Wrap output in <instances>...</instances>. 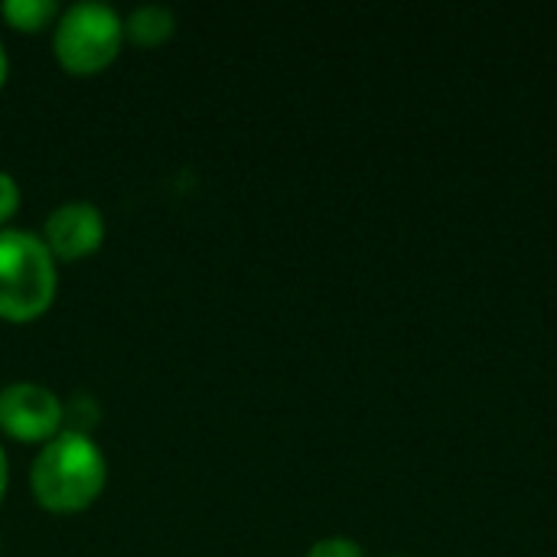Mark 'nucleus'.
Returning a JSON list of instances; mask_svg holds the SVG:
<instances>
[{
	"instance_id": "7",
	"label": "nucleus",
	"mask_w": 557,
	"mask_h": 557,
	"mask_svg": "<svg viewBox=\"0 0 557 557\" xmlns=\"http://www.w3.org/2000/svg\"><path fill=\"white\" fill-rule=\"evenodd\" d=\"M0 13L16 33H42L55 26L62 10L55 0H7L0 3Z\"/></svg>"
},
{
	"instance_id": "4",
	"label": "nucleus",
	"mask_w": 557,
	"mask_h": 557,
	"mask_svg": "<svg viewBox=\"0 0 557 557\" xmlns=\"http://www.w3.org/2000/svg\"><path fill=\"white\" fill-rule=\"evenodd\" d=\"M65 431V401L36 382H10L0 388V434L16 444H49Z\"/></svg>"
},
{
	"instance_id": "10",
	"label": "nucleus",
	"mask_w": 557,
	"mask_h": 557,
	"mask_svg": "<svg viewBox=\"0 0 557 557\" xmlns=\"http://www.w3.org/2000/svg\"><path fill=\"white\" fill-rule=\"evenodd\" d=\"M7 486H10V463H7V454H3V447H0V503H3V496H7Z\"/></svg>"
},
{
	"instance_id": "8",
	"label": "nucleus",
	"mask_w": 557,
	"mask_h": 557,
	"mask_svg": "<svg viewBox=\"0 0 557 557\" xmlns=\"http://www.w3.org/2000/svg\"><path fill=\"white\" fill-rule=\"evenodd\" d=\"M304 557H366L359 542L352 539H343V535H330V539H320L307 548Z\"/></svg>"
},
{
	"instance_id": "2",
	"label": "nucleus",
	"mask_w": 557,
	"mask_h": 557,
	"mask_svg": "<svg viewBox=\"0 0 557 557\" xmlns=\"http://www.w3.org/2000/svg\"><path fill=\"white\" fill-rule=\"evenodd\" d=\"M59 264L36 232L0 228V320L23 326L49 313Z\"/></svg>"
},
{
	"instance_id": "12",
	"label": "nucleus",
	"mask_w": 557,
	"mask_h": 557,
	"mask_svg": "<svg viewBox=\"0 0 557 557\" xmlns=\"http://www.w3.org/2000/svg\"><path fill=\"white\" fill-rule=\"evenodd\" d=\"M385 557H405V555H385Z\"/></svg>"
},
{
	"instance_id": "1",
	"label": "nucleus",
	"mask_w": 557,
	"mask_h": 557,
	"mask_svg": "<svg viewBox=\"0 0 557 557\" xmlns=\"http://www.w3.org/2000/svg\"><path fill=\"white\" fill-rule=\"evenodd\" d=\"M108 483V460L91 441V434L62 431L39 447L29 490L33 499L52 516H75L98 503Z\"/></svg>"
},
{
	"instance_id": "6",
	"label": "nucleus",
	"mask_w": 557,
	"mask_h": 557,
	"mask_svg": "<svg viewBox=\"0 0 557 557\" xmlns=\"http://www.w3.org/2000/svg\"><path fill=\"white\" fill-rule=\"evenodd\" d=\"M173 33H176V13L163 3H144L124 20V39L144 49L163 46Z\"/></svg>"
},
{
	"instance_id": "5",
	"label": "nucleus",
	"mask_w": 557,
	"mask_h": 557,
	"mask_svg": "<svg viewBox=\"0 0 557 557\" xmlns=\"http://www.w3.org/2000/svg\"><path fill=\"white\" fill-rule=\"evenodd\" d=\"M42 245L55 258V264H75L91 258L104 245V215L95 202L72 199L52 209L39 232Z\"/></svg>"
},
{
	"instance_id": "9",
	"label": "nucleus",
	"mask_w": 557,
	"mask_h": 557,
	"mask_svg": "<svg viewBox=\"0 0 557 557\" xmlns=\"http://www.w3.org/2000/svg\"><path fill=\"white\" fill-rule=\"evenodd\" d=\"M16 209H20V183L0 170V228L16 215Z\"/></svg>"
},
{
	"instance_id": "11",
	"label": "nucleus",
	"mask_w": 557,
	"mask_h": 557,
	"mask_svg": "<svg viewBox=\"0 0 557 557\" xmlns=\"http://www.w3.org/2000/svg\"><path fill=\"white\" fill-rule=\"evenodd\" d=\"M7 72H10V65H7V52H3V42H0V88L7 85Z\"/></svg>"
},
{
	"instance_id": "3",
	"label": "nucleus",
	"mask_w": 557,
	"mask_h": 557,
	"mask_svg": "<svg viewBox=\"0 0 557 557\" xmlns=\"http://www.w3.org/2000/svg\"><path fill=\"white\" fill-rule=\"evenodd\" d=\"M124 46V20L104 3H72L52 26L55 62L78 78L104 72Z\"/></svg>"
}]
</instances>
